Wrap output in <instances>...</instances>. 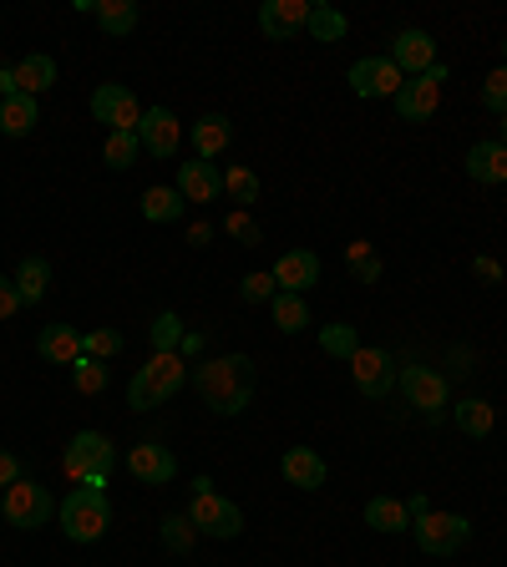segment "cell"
<instances>
[{
	"instance_id": "cell-1",
	"label": "cell",
	"mask_w": 507,
	"mask_h": 567,
	"mask_svg": "<svg viewBox=\"0 0 507 567\" xmlns=\"http://www.w3.org/2000/svg\"><path fill=\"white\" fill-rule=\"evenodd\" d=\"M193 385L209 410L218 416H244L254 400V360L249 355H218V360H203L193 370Z\"/></svg>"
},
{
	"instance_id": "cell-2",
	"label": "cell",
	"mask_w": 507,
	"mask_h": 567,
	"mask_svg": "<svg viewBox=\"0 0 507 567\" xmlns=\"http://www.w3.org/2000/svg\"><path fill=\"white\" fill-rule=\"evenodd\" d=\"M56 522H61V532H67L71 542H102L112 528V501L108 491H102V481H87V487H77L61 507H56Z\"/></svg>"
},
{
	"instance_id": "cell-3",
	"label": "cell",
	"mask_w": 507,
	"mask_h": 567,
	"mask_svg": "<svg viewBox=\"0 0 507 567\" xmlns=\"http://www.w3.org/2000/svg\"><path fill=\"white\" fill-rule=\"evenodd\" d=\"M188 370H183V355H153L143 370L133 375V385H127V406L133 410H153L162 406V400H173L178 390H183Z\"/></svg>"
},
{
	"instance_id": "cell-4",
	"label": "cell",
	"mask_w": 507,
	"mask_h": 567,
	"mask_svg": "<svg viewBox=\"0 0 507 567\" xmlns=\"http://www.w3.org/2000/svg\"><path fill=\"white\" fill-rule=\"evenodd\" d=\"M188 517H193V528L203 532V537H239L244 532V512L234 507V501H224L214 491V481L209 476H199L193 481V497H188Z\"/></svg>"
},
{
	"instance_id": "cell-5",
	"label": "cell",
	"mask_w": 507,
	"mask_h": 567,
	"mask_svg": "<svg viewBox=\"0 0 507 567\" xmlns=\"http://www.w3.org/2000/svg\"><path fill=\"white\" fill-rule=\"evenodd\" d=\"M112 466H117V446H112L102 431H77V435L67 441L61 472H67L77 487H87V481H102Z\"/></svg>"
},
{
	"instance_id": "cell-6",
	"label": "cell",
	"mask_w": 507,
	"mask_h": 567,
	"mask_svg": "<svg viewBox=\"0 0 507 567\" xmlns=\"http://www.w3.org/2000/svg\"><path fill=\"white\" fill-rule=\"evenodd\" d=\"M0 512H5V522H11V528L36 532V528H46V522H52V491L21 476L15 487L0 491Z\"/></svg>"
},
{
	"instance_id": "cell-7",
	"label": "cell",
	"mask_w": 507,
	"mask_h": 567,
	"mask_svg": "<svg viewBox=\"0 0 507 567\" xmlns=\"http://www.w3.org/2000/svg\"><path fill=\"white\" fill-rule=\"evenodd\" d=\"M416 532V547L431 557H452L457 547H467L472 537V522L467 517H457V512H427V517H416L412 522Z\"/></svg>"
},
{
	"instance_id": "cell-8",
	"label": "cell",
	"mask_w": 507,
	"mask_h": 567,
	"mask_svg": "<svg viewBox=\"0 0 507 567\" xmlns=\"http://www.w3.org/2000/svg\"><path fill=\"white\" fill-rule=\"evenodd\" d=\"M441 81H447V67H431L427 77H406L401 81V92L391 97V106H396V117L401 122H427L431 112L441 106Z\"/></svg>"
},
{
	"instance_id": "cell-9",
	"label": "cell",
	"mask_w": 507,
	"mask_h": 567,
	"mask_svg": "<svg viewBox=\"0 0 507 567\" xmlns=\"http://www.w3.org/2000/svg\"><path fill=\"white\" fill-rule=\"evenodd\" d=\"M143 112L147 106L137 102L127 87H117V81H108V87H97L92 92V117L108 122L112 133H137V127H143Z\"/></svg>"
},
{
	"instance_id": "cell-10",
	"label": "cell",
	"mask_w": 507,
	"mask_h": 567,
	"mask_svg": "<svg viewBox=\"0 0 507 567\" xmlns=\"http://www.w3.org/2000/svg\"><path fill=\"white\" fill-rule=\"evenodd\" d=\"M396 385L406 390V400H412L416 410H427V416H441V410L452 406V390H447V375L431 365H406L396 375Z\"/></svg>"
},
{
	"instance_id": "cell-11",
	"label": "cell",
	"mask_w": 507,
	"mask_h": 567,
	"mask_svg": "<svg viewBox=\"0 0 507 567\" xmlns=\"http://www.w3.org/2000/svg\"><path fill=\"white\" fill-rule=\"evenodd\" d=\"M346 81H350V92L371 102V97H396L406 77L396 71V61H391V56H365V61H356V67H350Z\"/></svg>"
},
{
	"instance_id": "cell-12",
	"label": "cell",
	"mask_w": 507,
	"mask_h": 567,
	"mask_svg": "<svg viewBox=\"0 0 507 567\" xmlns=\"http://www.w3.org/2000/svg\"><path fill=\"white\" fill-rule=\"evenodd\" d=\"M350 370H356V385H361V396L386 400L391 390H396V365H391L386 350H356V355H350Z\"/></svg>"
},
{
	"instance_id": "cell-13",
	"label": "cell",
	"mask_w": 507,
	"mask_h": 567,
	"mask_svg": "<svg viewBox=\"0 0 507 567\" xmlns=\"http://www.w3.org/2000/svg\"><path fill=\"white\" fill-rule=\"evenodd\" d=\"M309 26V0H264L259 5V31L269 41H290Z\"/></svg>"
},
{
	"instance_id": "cell-14",
	"label": "cell",
	"mask_w": 507,
	"mask_h": 567,
	"mask_svg": "<svg viewBox=\"0 0 507 567\" xmlns=\"http://www.w3.org/2000/svg\"><path fill=\"white\" fill-rule=\"evenodd\" d=\"M127 472H133L137 481H147V487H168L178 476V462H173V451L158 446V441H137V446L127 451Z\"/></svg>"
},
{
	"instance_id": "cell-15",
	"label": "cell",
	"mask_w": 507,
	"mask_h": 567,
	"mask_svg": "<svg viewBox=\"0 0 507 567\" xmlns=\"http://www.w3.org/2000/svg\"><path fill=\"white\" fill-rule=\"evenodd\" d=\"M391 61H396L401 77H427V71L437 67V41H431L427 31H401V36L391 41Z\"/></svg>"
},
{
	"instance_id": "cell-16",
	"label": "cell",
	"mask_w": 507,
	"mask_h": 567,
	"mask_svg": "<svg viewBox=\"0 0 507 567\" xmlns=\"http://www.w3.org/2000/svg\"><path fill=\"white\" fill-rule=\"evenodd\" d=\"M137 143L153 152V158H173L178 143H183V127L168 106H147L143 112V127H137Z\"/></svg>"
},
{
	"instance_id": "cell-17",
	"label": "cell",
	"mask_w": 507,
	"mask_h": 567,
	"mask_svg": "<svg viewBox=\"0 0 507 567\" xmlns=\"http://www.w3.org/2000/svg\"><path fill=\"white\" fill-rule=\"evenodd\" d=\"M269 274H274L280 294H305L309 284L320 279V259H315L309 249H290V253H280V259H274V269H269Z\"/></svg>"
},
{
	"instance_id": "cell-18",
	"label": "cell",
	"mask_w": 507,
	"mask_h": 567,
	"mask_svg": "<svg viewBox=\"0 0 507 567\" xmlns=\"http://www.w3.org/2000/svg\"><path fill=\"white\" fill-rule=\"evenodd\" d=\"M178 193H183V203H214L218 193H224V172L214 168V162H183L178 168Z\"/></svg>"
},
{
	"instance_id": "cell-19",
	"label": "cell",
	"mask_w": 507,
	"mask_h": 567,
	"mask_svg": "<svg viewBox=\"0 0 507 567\" xmlns=\"http://www.w3.org/2000/svg\"><path fill=\"white\" fill-rule=\"evenodd\" d=\"M284 481L300 491H320L325 487V456L320 451H309V446H290L284 451V462H280Z\"/></svg>"
},
{
	"instance_id": "cell-20",
	"label": "cell",
	"mask_w": 507,
	"mask_h": 567,
	"mask_svg": "<svg viewBox=\"0 0 507 567\" xmlns=\"http://www.w3.org/2000/svg\"><path fill=\"white\" fill-rule=\"evenodd\" d=\"M228 143H234V122L218 117V112H209V117L193 122V147H199V158L203 162H214L228 152Z\"/></svg>"
},
{
	"instance_id": "cell-21",
	"label": "cell",
	"mask_w": 507,
	"mask_h": 567,
	"mask_svg": "<svg viewBox=\"0 0 507 567\" xmlns=\"http://www.w3.org/2000/svg\"><path fill=\"white\" fill-rule=\"evenodd\" d=\"M36 350H41V360H52V365H77V360L87 355V350H81V334L71 330V325H46Z\"/></svg>"
},
{
	"instance_id": "cell-22",
	"label": "cell",
	"mask_w": 507,
	"mask_h": 567,
	"mask_svg": "<svg viewBox=\"0 0 507 567\" xmlns=\"http://www.w3.org/2000/svg\"><path fill=\"white\" fill-rule=\"evenodd\" d=\"M36 122H41L36 97L15 92V97L0 102V133H5V137H31V133H36Z\"/></svg>"
},
{
	"instance_id": "cell-23",
	"label": "cell",
	"mask_w": 507,
	"mask_h": 567,
	"mask_svg": "<svg viewBox=\"0 0 507 567\" xmlns=\"http://www.w3.org/2000/svg\"><path fill=\"white\" fill-rule=\"evenodd\" d=\"M467 178L472 183H507V147L503 143H477L467 152Z\"/></svg>"
},
{
	"instance_id": "cell-24",
	"label": "cell",
	"mask_w": 507,
	"mask_h": 567,
	"mask_svg": "<svg viewBox=\"0 0 507 567\" xmlns=\"http://www.w3.org/2000/svg\"><path fill=\"white\" fill-rule=\"evenodd\" d=\"M183 193H178V188H147L143 193V218L147 224H178V218H183Z\"/></svg>"
},
{
	"instance_id": "cell-25",
	"label": "cell",
	"mask_w": 507,
	"mask_h": 567,
	"mask_svg": "<svg viewBox=\"0 0 507 567\" xmlns=\"http://www.w3.org/2000/svg\"><path fill=\"white\" fill-rule=\"evenodd\" d=\"M15 290H21V304H41L46 299V290H52V264L46 259H21V269H15Z\"/></svg>"
},
{
	"instance_id": "cell-26",
	"label": "cell",
	"mask_w": 507,
	"mask_h": 567,
	"mask_svg": "<svg viewBox=\"0 0 507 567\" xmlns=\"http://www.w3.org/2000/svg\"><path fill=\"white\" fill-rule=\"evenodd\" d=\"M365 522H371L375 532H412V512H406V501H396V497L365 501Z\"/></svg>"
},
{
	"instance_id": "cell-27",
	"label": "cell",
	"mask_w": 507,
	"mask_h": 567,
	"mask_svg": "<svg viewBox=\"0 0 507 567\" xmlns=\"http://www.w3.org/2000/svg\"><path fill=\"white\" fill-rule=\"evenodd\" d=\"M92 15H97V26L108 31V36H133V26H137L133 0H92Z\"/></svg>"
},
{
	"instance_id": "cell-28",
	"label": "cell",
	"mask_w": 507,
	"mask_h": 567,
	"mask_svg": "<svg viewBox=\"0 0 507 567\" xmlns=\"http://www.w3.org/2000/svg\"><path fill=\"white\" fill-rule=\"evenodd\" d=\"M15 81H21V92L26 97H41V92H52L56 87V61L52 56H26L21 67H15Z\"/></svg>"
},
{
	"instance_id": "cell-29",
	"label": "cell",
	"mask_w": 507,
	"mask_h": 567,
	"mask_svg": "<svg viewBox=\"0 0 507 567\" xmlns=\"http://www.w3.org/2000/svg\"><path fill=\"white\" fill-rule=\"evenodd\" d=\"M269 315H274V330H284V334H300L309 325V309L300 294H274V299H269Z\"/></svg>"
},
{
	"instance_id": "cell-30",
	"label": "cell",
	"mask_w": 507,
	"mask_h": 567,
	"mask_svg": "<svg viewBox=\"0 0 507 567\" xmlns=\"http://www.w3.org/2000/svg\"><path fill=\"white\" fill-rule=\"evenodd\" d=\"M203 532L193 528V517L188 512H178V517H162V547H168V553H193V542H199Z\"/></svg>"
},
{
	"instance_id": "cell-31",
	"label": "cell",
	"mask_w": 507,
	"mask_h": 567,
	"mask_svg": "<svg viewBox=\"0 0 507 567\" xmlns=\"http://www.w3.org/2000/svg\"><path fill=\"white\" fill-rule=\"evenodd\" d=\"M309 36L315 41H340L346 36V15L335 11V5H325V0H309Z\"/></svg>"
},
{
	"instance_id": "cell-32",
	"label": "cell",
	"mask_w": 507,
	"mask_h": 567,
	"mask_svg": "<svg viewBox=\"0 0 507 567\" xmlns=\"http://www.w3.org/2000/svg\"><path fill=\"white\" fill-rule=\"evenodd\" d=\"M224 193H228V199H234V208H244V213H249V203L259 199V178H254V172L244 168V162H234V168L224 172Z\"/></svg>"
},
{
	"instance_id": "cell-33",
	"label": "cell",
	"mask_w": 507,
	"mask_h": 567,
	"mask_svg": "<svg viewBox=\"0 0 507 567\" xmlns=\"http://www.w3.org/2000/svg\"><path fill=\"white\" fill-rule=\"evenodd\" d=\"M147 340H153V355H178V344H183V319L158 315L153 319V330H147Z\"/></svg>"
},
{
	"instance_id": "cell-34",
	"label": "cell",
	"mask_w": 507,
	"mask_h": 567,
	"mask_svg": "<svg viewBox=\"0 0 507 567\" xmlns=\"http://www.w3.org/2000/svg\"><path fill=\"white\" fill-rule=\"evenodd\" d=\"M497 421V410L487 406V400H457V426L467 435H487Z\"/></svg>"
},
{
	"instance_id": "cell-35",
	"label": "cell",
	"mask_w": 507,
	"mask_h": 567,
	"mask_svg": "<svg viewBox=\"0 0 507 567\" xmlns=\"http://www.w3.org/2000/svg\"><path fill=\"white\" fill-rule=\"evenodd\" d=\"M71 385H77L81 396H102V390H108V365L92 355H81L77 365H71Z\"/></svg>"
},
{
	"instance_id": "cell-36",
	"label": "cell",
	"mask_w": 507,
	"mask_h": 567,
	"mask_svg": "<svg viewBox=\"0 0 507 567\" xmlns=\"http://www.w3.org/2000/svg\"><path fill=\"white\" fill-rule=\"evenodd\" d=\"M320 350L335 360H350L356 350H361V334H356V325H325L320 330Z\"/></svg>"
},
{
	"instance_id": "cell-37",
	"label": "cell",
	"mask_w": 507,
	"mask_h": 567,
	"mask_svg": "<svg viewBox=\"0 0 507 567\" xmlns=\"http://www.w3.org/2000/svg\"><path fill=\"white\" fill-rule=\"evenodd\" d=\"M137 152H143L137 133H108V147H102V158H108V168H133Z\"/></svg>"
},
{
	"instance_id": "cell-38",
	"label": "cell",
	"mask_w": 507,
	"mask_h": 567,
	"mask_svg": "<svg viewBox=\"0 0 507 567\" xmlns=\"http://www.w3.org/2000/svg\"><path fill=\"white\" fill-rule=\"evenodd\" d=\"M346 259H350V274L361 279V284H375V279H381V259L371 253V243H365V238H356V243H350Z\"/></svg>"
},
{
	"instance_id": "cell-39",
	"label": "cell",
	"mask_w": 507,
	"mask_h": 567,
	"mask_svg": "<svg viewBox=\"0 0 507 567\" xmlns=\"http://www.w3.org/2000/svg\"><path fill=\"white\" fill-rule=\"evenodd\" d=\"M224 234H228V238H239L244 249H259V224H254V218H249L244 208H234V213L224 218Z\"/></svg>"
},
{
	"instance_id": "cell-40",
	"label": "cell",
	"mask_w": 507,
	"mask_h": 567,
	"mask_svg": "<svg viewBox=\"0 0 507 567\" xmlns=\"http://www.w3.org/2000/svg\"><path fill=\"white\" fill-rule=\"evenodd\" d=\"M81 350L92 360H112L122 350V334L117 330H92V334H81Z\"/></svg>"
},
{
	"instance_id": "cell-41",
	"label": "cell",
	"mask_w": 507,
	"mask_h": 567,
	"mask_svg": "<svg viewBox=\"0 0 507 567\" xmlns=\"http://www.w3.org/2000/svg\"><path fill=\"white\" fill-rule=\"evenodd\" d=\"M482 106H487V112H497V117L507 112V67H497L493 77L482 81Z\"/></svg>"
},
{
	"instance_id": "cell-42",
	"label": "cell",
	"mask_w": 507,
	"mask_h": 567,
	"mask_svg": "<svg viewBox=\"0 0 507 567\" xmlns=\"http://www.w3.org/2000/svg\"><path fill=\"white\" fill-rule=\"evenodd\" d=\"M239 294H244V304H269L280 294V284H274V274H249L239 284Z\"/></svg>"
},
{
	"instance_id": "cell-43",
	"label": "cell",
	"mask_w": 507,
	"mask_h": 567,
	"mask_svg": "<svg viewBox=\"0 0 507 567\" xmlns=\"http://www.w3.org/2000/svg\"><path fill=\"white\" fill-rule=\"evenodd\" d=\"M15 309H26V304H21V290H15V279L0 274V319H11Z\"/></svg>"
},
{
	"instance_id": "cell-44",
	"label": "cell",
	"mask_w": 507,
	"mask_h": 567,
	"mask_svg": "<svg viewBox=\"0 0 507 567\" xmlns=\"http://www.w3.org/2000/svg\"><path fill=\"white\" fill-rule=\"evenodd\" d=\"M472 274H477L482 284H503V264H497V259H472Z\"/></svg>"
},
{
	"instance_id": "cell-45",
	"label": "cell",
	"mask_w": 507,
	"mask_h": 567,
	"mask_svg": "<svg viewBox=\"0 0 507 567\" xmlns=\"http://www.w3.org/2000/svg\"><path fill=\"white\" fill-rule=\"evenodd\" d=\"M15 481H21V462H15L11 451H0V491L15 487Z\"/></svg>"
},
{
	"instance_id": "cell-46",
	"label": "cell",
	"mask_w": 507,
	"mask_h": 567,
	"mask_svg": "<svg viewBox=\"0 0 507 567\" xmlns=\"http://www.w3.org/2000/svg\"><path fill=\"white\" fill-rule=\"evenodd\" d=\"M21 92V81H15V67H0V102H5V97H15Z\"/></svg>"
},
{
	"instance_id": "cell-47",
	"label": "cell",
	"mask_w": 507,
	"mask_h": 567,
	"mask_svg": "<svg viewBox=\"0 0 507 567\" xmlns=\"http://www.w3.org/2000/svg\"><path fill=\"white\" fill-rule=\"evenodd\" d=\"M503 147H507V112H503Z\"/></svg>"
},
{
	"instance_id": "cell-48",
	"label": "cell",
	"mask_w": 507,
	"mask_h": 567,
	"mask_svg": "<svg viewBox=\"0 0 507 567\" xmlns=\"http://www.w3.org/2000/svg\"><path fill=\"white\" fill-rule=\"evenodd\" d=\"M503 67H507V41H503Z\"/></svg>"
}]
</instances>
